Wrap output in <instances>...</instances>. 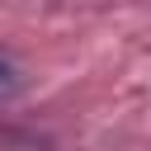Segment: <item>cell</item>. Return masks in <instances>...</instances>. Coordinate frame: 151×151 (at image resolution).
Masks as SVG:
<instances>
[{
	"label": "cell",
	"instance_id": "1",
	"mask_svg": "<svg viewBox=\"0 0 151 151\" xmlns=\"http://www.w3.org/2000/svg\"><path fill=\"white\" fill-rule=\"evenodd\" d=\"M9 85H14V61L0 52V90H9Z\"/></svg>",
	"mask_w": 151,
	"mask_h": 151
}]
</instances>
